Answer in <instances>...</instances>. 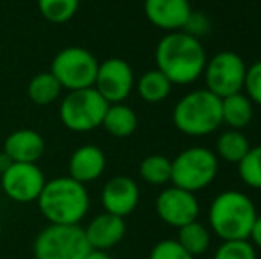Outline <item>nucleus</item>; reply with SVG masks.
Instances as JSON below:
<instances>
[{
	"mask_svg": "<svg viewBox=\"0 0 261 259\" xmlns=\"http://www.w3.org/2000/svg\"><path fill=\"white\" fill-rule=\"evenodd\" d=\"M135 87V75L130 63L121 57H110L98 66L94 89L107 103H124Z\"/></svg>",
	"mask_w": 261,
	"mask_h": 259,
	"instance_id": "10",
	"label": "nucleus"
},
{
	"mask_svg": "<svg viewBox=\"0 0 261 259\" xmlns=\"http://www.w3.org/2000/svg\"><path fill=\"white\" fill-rule=\"evenodd\" d=\"M245 71L247 64L238 55L237 52L231 50H222L212 55L204 68V82L210 93H213L217 98H227L231 94L242 93L244 89Z\"/></svg>",
	"mask_w": 261,
	"mask_h": 259,
	"instance_id": "9",
	"label": "nucleus"
},
{
	"mask_svg": "<svg viewBox=\"0 0 261 259\" xmlns=\"http://www.w3.org/2000/svg\"><path fill=\"white\" fill-rule=\"evenodd\" d=\"M61 93V83H59V80L50 71H43L34 75L27 85V94L31 98V101L36 105H41V107L52 105L54 101H57Z\"/></svg>",
	"mask_w": 261,
	"mask_h": 259,
	"instance_id": "22",
	"label": "nucleus"
},
{
	"mask_svg": "<svg viewBox=\"0 0 261 259\" xmlns=\"http://www.w3.org/2000/svg\"><path fill=\"white\" fill-rule=\"evenodd\" d=\"M155 210L158 218L164 224L179 229L190 222L197 220L201 213V204L196 194L171 185L158 194L155 200Z\"/></svg>",
	"mask_w": 261,
	"mask_h": 259,
	"instance_id": "12",
	"label": "nucleus"
},
{
	"mask_svg": "<svg viewBox=\"0 0 261 259\" xmlns=\"http://www.w3.org/2000/svg\"><path fill=\"white\" fill-rule=\"evenodd\" d=\"M46 183L45 172L38 167V163H16L0 176L4 194L11 200L20 204L36 203L43 187Z\"/></svg>",
	"mask_w": 261,
	"mask_h": 259,
	"instance_id": "11",
	"label": "nucleus"
},
{
	"mask_svg": "<svg viewBox=\"0 0 261 259\" xmlns=\"http://www.w3.org/2000/svg\"><path fill=\"white\" fill-rule=\"evenodd\" d=\"M171 169L172 163L164 155H149L139 165V174L148 185L153 187H164L171 183Z\"/></svg>",
	"mask_w": 261,
	"mask_h": 259,
	"instance_id": "24",
	"label": "nucleus"
},
{
	"mask_svg": "<svg viewBox=\"0 0 261 259\" xmlns=\"http://www.w3.org/2000/svg\"><path fill=\"white\" fill-rule=\"evenodd\" d=\"M155 63L172 85H190L203 76L208 55L199 39L178 31L167 32L158 41Z\"/></svg>",
	"mask_w": 261,
	"mask_h": 259,
	"instance_id": "1",
	"label": "nucleus"
},
{
	"mask_svg": "<svg viewBox=\"0 0 261 259\" xmlns=\"http://www.w3.org/2000/svg\"><path fill=\"white\" fill-rule=\"evenodd\" d=\"M258 211L247 194L240 190H224L215 195L208 210V224L222 242L249 240Z\"/></svg>",
	"mask_w": 261,
	"mask_h": 259,
	"instance_id": "3",
	"label": "nucleus"
},
{
	"mask_svg": "<svg viewBox=\"0 0 261 259\" xmlns=\"http://www.w3.org/2000/svg\"><path fill=\"white\" fill-rule=\"evenodd\" d=\"M11 163H13V160H11L4 151H0V176H2V174L6 172L7 169H9Z\"/></svg>",
	"mask_w": 261,
	"mask_h": 259,
	"instance_id": "32",
	"label": "nucleus"
},
{
	"mask_svg": "<svg viewBox=\"0 0 261 259\" xmlns=\"http://www.w3.org/2000/svg\"><path fill=\"white\" fill-rule=\"evenodd\" d=\"M80 0H38V11L50 23H66L76 14Z\"/></svg>",
	"mask_w": 261,
	"mask_h": 259,
	"instance_id": "25",
	"label": "nucleus"
},
{
	"mask_svg": "<svg viewBox=\"0 0 261 259\" xmlns=\"http://www.w3.org/2000/svg\"><path fill=\"white\" fill-rule=\"evenodd\" d=\"M141 199V190L130 176H114L101 188V206L107 213L116 217H128L135 211Z\"/></svg>",
	"mask_w": 261,
	"mask_h": 259,
	"instance_id": "13",
	"label": "nucleus"
},
{
	"mask_svg": "<svg viewBox=\"0 0 261 259\" xmlns=\"http://www.w3.org/2000/svg\"><path fill=\"white\" fill-rule=\"evenodd\" d=\"M213 259H258V254L249 240H227L217 247Z\"/></svg>",
	"mask_w": 261,
	"mask_h": 259,
	"instance_id": "27",
	"label": "nucleus"
},
{
	"mask_svg": "<svg viewBox=\"0 0 261 259\" xmlns=\"http://www.w3.org/2000/svg\"><path fill=\"white\" fill-rule=\"evenodd\" d=\"M101 126L112 137L126 138L135 133L139 126V119L134 108L128 107L126 103H110Z\"/></svg>",
	"mask_w": 261,
	"mask_h": 259,
	"instance_id": "19",
	"label": "nucleus"
},
{
	"mask_svg": "<svg viewBox=\"0 0 261 259\" xmlns=\"http://www.w3.org/2000/svg\"><path fill=\"white\" fill-rule=\"evenodd\" d=\"M176 242H178L190 256L196 257L208 250L212 236H210L206 225L196 220L178 229V238H176Z\"/></svg>",
	"mask_w": 261,
	"mask_h": 259,
	"instance_id": "23",
	"label": "nucleus"
},
{
	"mask_svg": "<svg viewBox=\"0 0 261 259\" xmlns=\"http://www.w3.org/2000/svg\"><path fill=\"white\" fill-rule=\"evenodd\" d=\"M107 156L94 144H84L71 153L68 162V176L82 185L93 183L105 172Z\"/></svg>",
	"mask_w": 261,
	"mask_h": 259,
	"instance_id": "15",
	"label": "nucleus"
},
{
	"mask_svg": "<svg viewBox=\"0 0 261 259\" xmlns=\"http://www.w3.org/2000/svg\"><path fill=\"white\" fill-rule=\"evenodd\" d=\"M238 176L245 187L261 190V146L251 148L242 158L238 163Z\"/></svg>",
	"mask_w": 261,
	"mask_h": 259,
	"instance_id": "26",
	"label": "nucleus"
},
{
	"mask_svg": "<svg viewBox=\"0 0 261 259\" xmlns=\"http://www.w3.org/2000/svg\"><path fill=\"white\" fill-rule=\"evenodd\" d=\"M144 14L151 25L167 32L183 31L190 13V0H144Z\"/></svg>",
	"mask_w": 261,
	"mask_h": 259,
	"instance_id": "14",
	"label": "nucleus"
},
{
	"mask_svg": "<svg viewBox=\"0 0 261 259\" xmlns=\"http://www.w3.org/2000/svg\"><path fill=\"white\" fill-rule=\"evenodd\" d=\"M107 108L109 103L94 87L69 91L59 105V118L69 131L87 133L100 128Z\"/></svg>",
	"mask_w": 261,
	"mask_h": 259,
	"instance_id": "6",
	"label": "nucleus"
},
{
	"mask_svg": "<svg viewBox=\"0 0 261 259\" xmlns=\"http://www.w3.org/2000/svg\"><path fill=\"white\" fill-rule=\"evenodd\" d=\"M210 28H212V21H210V18L206 16V14L201 13V11L192 9V13H190L185 27H183V32H187V34L192 36V38L199 39V38H203V36L208 34Z\"/></svg>",
	"mask_w": 261,
	"mask_h": 259,
	"instance_id": "30",
	"label": "nucleus"
},
{
	"mask_svg": "<svg viewBox=\"0 0 261 259\" xmlns=\"http://www.w3.org/2000/svg\"><path fill=\"white\" fill-rule=\"evenodd\" d=\"M251 149V142H249L247 135L242 130H231L227 128L226 131L219 135L215 144V155L219 160L229 163H240L242 158L249 153Z\"/></svg>",
	"mask_w": 261,
	"mask_h": 259,
	"instance_id": "20",
	"label": "nucleus"
},
{
	"mask_svg": "<svg viewBox=\"0 0 261 259\" xmlns=\"http://www.w3.org/2000/svg\"><path fill=\"white\" fill-rule=\"evenodd\" d=\"M137 93L146 103H162L165 98H169L172 89V83L167 76L158 69H149L141 78L135 82Z\"/></svg>",
	"mask_w": 261,
	"mask_h": 259,
	"instance_id": "21",
	"label": "nucleus"
},
{
	"mask_svg": "<svg viewBox=\"0 0 261 259\" xmlns=\"http://www.w3.org/2000/svg\"><path fill=\"white\" fill-rule=\"evenodd\" d=\"M91 245L82 225L48 224L32 245L34 259H86Z\"/></svg>",
	"mask_w": 261,
	"mask_h": 259,
	"instance_id": "7",
	"label": "nucleus"
},
{
	"mask_svg": "<svg viewBox=\"0 0 261 259\" xmlns=\"http://www.w3.org/2000/svg\"><path fill=\"white\" fill-rule=\"evenodd\" d=\"M249 242L256 247V249H261V215H258L254 220V225L251 229V235H249Z\"/></svg>",
	"mask_w": 261,
	"mask_h": 259,
	"instance_id": "31",
	"label": "nucleus"
},
{
	"mask_svg": "<svg viewBox=\"0 0 261 259\" xmlns=\"http://www.w3.org/2000/svg\"><path fill=\"white\" fill-rule=\"evenodd\" d=\"M171 163V183L192 194L210 187L219 174V158L204 146L183 149Z\"/></svg>",
	"mask_w": 261,
	"mask_h": 259,
	"instance_id": "5",
	"label": "nucleus"
},
{
	"mask_svg": "<svg viewBox=\"0 0 261 259\" xmlns=\"http://www.w3.org/2000/svg\"><path fill=\"white\" fill-rule=\"evenodd\" d=\"M36 203L48 224L80 225L91 208V197L86 185L69 176H59L46 180Z\"/></svg>",
	"mask_w": 261,
	"mask_h": 259,
	"instance_id": "2",
	"label": "nucleus"
},
{
	"mask_svg": "<svg viewBox=\"0 0 261 259\" xmlns=\"http://www.w3.org/2000/svg\"><path fill=\"white\" fill-rule=\"evenodd\" d=\"M222 108V125H226L231 130H244L251 125L254 118V107L252 101L244 93L231 94L227 98L220 100Z\"/></svg>",
	"mask_w": 261,
	"mask_h": 259,
	"instance_id": "18",
	"label": "nucleus"
},
{
	"mask_svg": "<svg viewBox=\"0 0 261 259\" xmlns=\"http://www.w3.org/2000/svg\"><path fill=\"white\" fill-rule=\"evenodd\" d=\"M148 259H194L176 240H162L151 249Z\"/></svg>",
	"mask_w": 261,
	"mask_h": 259,
	"instance_id": "29",
	"label": "nucleus"
},
{
	"mask_svg": "<svg viewBox=\"0 0 261 259\" xmlns=\"http://www.w3.org/2000/svg\"><path fill=\"white\" fill-rule=\"evenodd\" d=\"M45 138L39 131L20 128L9 133L4 140V153L16 163H38L45 155Z\"/></svg>",
	"mask_w": 261,
	"mask_h": 259,
	"instance_id": "17",
	"label": "nucleus"
},
{
	"mask_svg": "<svg viewBox=\"0 0 261 259\" xmlns=\"http://www.w3.org/2000/svg\"><path fill=\"white\" fill-rule=\"evenodd\" d=\"M84 231H86V238L91 249L110 250L124 238L126 224H124V218L103 211V213L91 218V222L84 227Z\"/></svg>",
	"mask_w": 261,
	"mask_h": 259,
	"instance_id": "16",
	"label": "nucleus"
},
{
	"mask_svg": "<svg viewBox=\"0 0 261 259\" xmlns=\"http://www.w3.org/2000/svg\"><path fill=\"white\" fill-rule=\"evenodd\" d=\"M244 94L252 101V105H259L261 107V61L247 66L244 80Z\"/></svg>",
	"mask_w": 261,
	"mask_h": 259,
	"instance_id": "28",
	"label": "nucleus"
},
{
	"mask_svg": "<svg viewBox=\"0 0 261 259\" xmlns=\"http://www.w3.org/2000/svg\"><path fill=\"white\" fill-rule=\"evenodd\" d=\"M98 59L82 46H68L54 57L50 73L59 80L62 89L80 91L94 87L98 73Z\"/></svg>",
	"mask_w": 261,
	"mask_h": 259,
	"instance_id": "8",
	"label": "nucleus"
},
{
	"mask_svg": "<svg viewBox=\"0 0 261 259\" xmlns=\"http://www.w3.org/2000/svg\"><path fill=\"white\" fill-rule=\"evenodd\" d=\"M0 240H2V227H0Z\"/></svg>",
	"mask_w": 261,
	"mask_h": 259,
	"instance_id": "34",
	"label": "nucleus"
},
{
	"mask_svg": "<svg viewBox=\"0 0 261 259\" xmlns=\"http://www.w3.org/2000/svg\"><path fill=\"white\" fill-rule=\"evenodd\" d=\"M172 125L189 137L212 135L222 126L220 98L208 89L190 91L172 108Z\"/></svg>",
	"mask_w": 261,
	"mask_h": 259,
	"instance_id": "4",
	"label": "nucleus"
},
{
	"mask_svg": "<svg viewBox=\"0 0 261 259\" xmlns=\"http://www.w3.org/2000/svg\"><path fill=\"white\" fill-rule=\"evenodd\" d=\"M86 259H112L109 256L107 250H96V249H91L89 254L86 256Z\"/></svg>",
	"mask_w": 261,
	"mask_h": 259,
	"instance_id": "33",
	"label": "nucleus"
}]
</instances>
